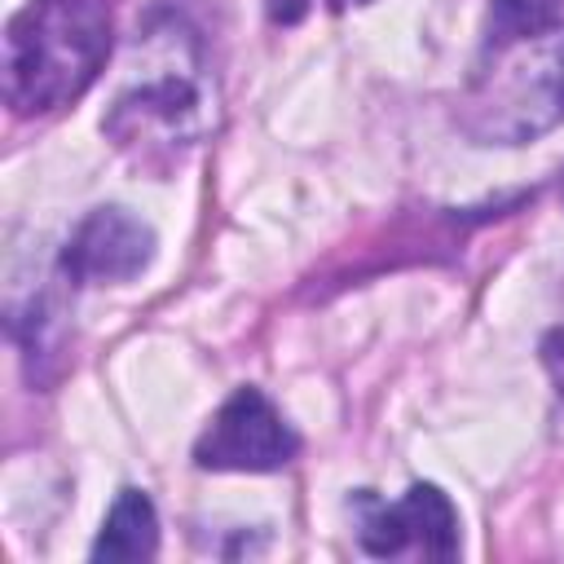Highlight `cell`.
<instances>
[{
  "mask_svg": "<svg viewBox=\"0 0 564 564\" xmlns=\"http://www.w3.org/2000/svg\"><path fill=\"white\" fill-rule=\"evenodd\" d=\"M564 26V0H489V26H485V57L502 53L520 40L546 35Z\"/></svg>",
  "mask_w": 564,
  "mask_h": 564,
  "instance_id": "ba28073f",
  "label": "cell"
},
{
  "mask_svg": "<svg viewBox=\"0 0 564 564\" xmlns=\"http://www.w3.org/2000/svg\"><path fill=\"white\" fill-rule=\"evenodd\" d=\"M357 538L370 555L454 560L458 555V511L436 485H410L405 498H397V502L361 498Z\"/></svg>",
  "mask_w": 564,
  "mask_h": 564,
  "instance_id": "5b68a950",
  "label": "cell"
},
{
  "mask_svg": "<svg viewBox=\"0 0 564 564\" xmlns=\"http://www.w3.org/2000/svg\"><path fill=\"white\" fill-rule=\"evenodd\" d=\"M154 256V229L123 207H97L79 220L62 251L70 282H128Z\"/></svg>",
  "mask_w": 564,
  "mask_h": 564,
  "instance_id": "8992f818",
  "label": "cell"
},
{
  "mask_svg": "<svg viewBox=\"0 0 564 564\" xmlns=\"http://www.w3.org/2000/svg\"><path fill=\"white\" fill-rule=\"evenodd\" d=\"M560 198H564V176H560Z\"/></svg>",
  "mask_w": 564,
  "mask_h": 564,
  "instance_id": "30bf717a",
  "label": "cell"
},
{
  "mask_svg": "<svg viewBox=\"0 0 564 564\" xmlns=\"http://www.w3.org/2000/svg\"><path fill=\"white\" fill-rule=\"evenodd\" d=\"M115 35L110 0H26L4 31V101L13 115H53L84 97Z\"/></svg>",
  "mask_w": 564,
  "mask_h": 564,
  "instance_id": "6da1fadb",
  "label": "cell"
},
{
  "mask_svg": "<svg viewBox=\"0 0 564 564\" xmlns=\"http://www.w3.org/2000/svg\"><path fill=\"white\" fill-rule=\"evenodd\" d=\"M502 48L467 93L463 128L480 145H520L564 123V26Z\"/></svg>",
  "mask_w": 564,
  "mask_h": 564,
  "instance_id": "3957f363",
  "label": "cell"
},
{
  "mask_svg": "<svg viewBox=\"0 0 564 564\" xmlns=\"http://www.w3.org/2000/svg\"><path fill=\"white\" fill-rule=\"evenodd\" d=\"M141 53V75H132L110 115L106 132L119 150L137 154V163H163L176 159V150L198 145V137L212 128V97H207V75L198 44L189 31H159V40H145Z\"/></svg>",
  "mask_w": 564,
  "mask_h": 564,
  "instance_id": "7a4b0ae2",
  "label": "cell"
},
{
  "mask_svg": "<svg viewBox=\"0 0 564 564\" xmlns=\"http://www.w3.org/2000/svg\"><path fill=\"white\" fill-rule=\"evenodd\" d=\"M159 551V516L141 489H119L97 542L93 560H150Z\"/></svg>",
  "mask_w": 564,
  "mask_h": 564,
  "instance_id": "52a82bcc",
  "label": "cell"
},
{
  "mask_svg": "<svg viewBox=\"0 0 564 564\" xmlns=\"http://www.w3.org/2000/svg\"><path fill=\"white\" fill-rule=\"evenodd\" d=\"M300 9H304V0H286V18H295ZM273 13L282 18V0H273Z\"/></svg>",
  "mask_w": 564,
  "mask_h": 564,
  "instance_id": "9c48e42d",
  "label": "cell"
},
{
  "mask_svg": "<svg viewBox=\"0 0 564 564\" xmlns=\"http://www.w3.org/2000/svg\"><path fill=\"white\" fill-rule=\"evenodd\" d=\"M300 436L260 388H238L194 441L203 471H278L295 458Z\"/></svg>",
  "mask_w": 564,
  "mask_h": 564,
  "instance_id": "277c9868",
  "label": "cell"
}]
</instances>
